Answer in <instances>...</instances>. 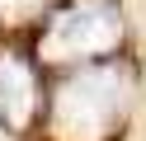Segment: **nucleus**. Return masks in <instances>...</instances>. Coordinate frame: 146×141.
Masks as SVG:
<instances>
[{"instance_id": "f257e3e1", "label": "nucleus", "mask_w": 146, "mask_h": 141, "mask_svg": "<svg viewBox=\"0 0 146 141\" xmlns=\"http://www.w3.org/2000/svg\"><path fill=\"white\" fill-rule=\"evenodd\" d=\"M123 108H127V75L118 66H85L52 99V118H57L61 136H71V141L104 136L123 118Z\"/></svg>"}, {"instance_id": "f03ea898", "label": "nucleus", "mask_w": 146, "mask_h": 141, "mask_svg": "<svg viewBox=\"0 0 146 141\" xmlns=\"http://www.w3.org/2000/svg\"><path fill=\"white\" fill-rule=\"evenodd\" d=\"M123 33H127V19L118 0H71L66 9L47 19L38 47L47 61H90V56L113 52Z\"/></svg>"}, {"instance_id": "7ed1b4c3", "label": "nucleus", "mask_w": 146, "mask_h": 141, "mask_svg": "<svg viewBox=\"0 0 146 141\" xmlns=\"http://www.w3.org/2000/svg\"><path fill=\"white\" fill-rule=\"evenodd\" d=\"M33 108V80L19 61H0V122H24Z\"/></svg>"}, {"instance_id": "20e7f679", "label": "nucleus", "mask_w": 146, "mask_h": 141, "mask_svg": "<svg viewBox=\"0 0 146 141\" xmlns=\"http://www.w3.org/2000/svg\"><path fill=\"white\" fill-rule=\"evenodd\" d=\"M42 5V0H0V9H10V14H24V9Z\"/></svg>"}]
</instances>
